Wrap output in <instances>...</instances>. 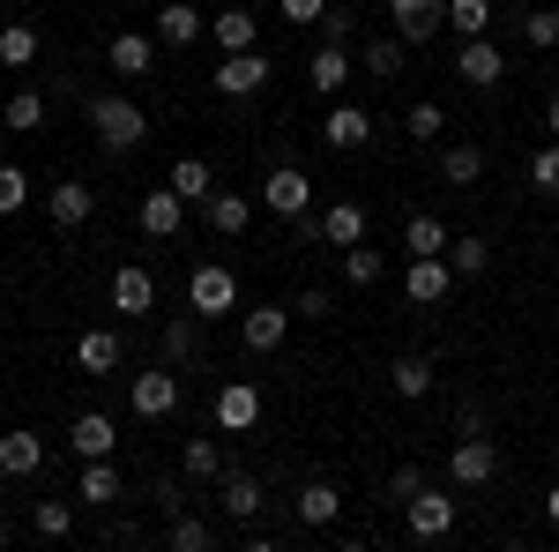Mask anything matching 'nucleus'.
<instances>
[{
    "instance_id": "21",
    "label": "nucleus",
    "mask_w": 559,
    "mask_h": 552,
    "mask_svg": "<svg viewBox=\"0 0 559 552\" xmlns=\"http://www.w3.org/2000/svg\"><path fill=\"white\" fill-rule=\"evenodd\" d=\"M112 306H120V314H150V306H157V277H150L142 261H128V269L112 277Z\"/></svg>"
},
{
    "instance_id": "17",
    "label": "nucleus",
    "mask_w": 559,
    "mask_h": 552,
    "mask_svg": "<svg viewBox=\"0 0 559 552\" xmlns=\"http://www.w3.org/2000/svg\"><path fill=\"white\" fill-rule=\"evenodd\" d=\"M45 463V441L31 425H15V433H0V478H31Z\"/></svg>"
},
{
    "instance_id": "2",
    "label": "nucleus",
    "mask_w": 559,
    "mask_h": 552,
    "mask_svg": "<svg viewBox=\"0 0 559 552\" xmlns=\"http://www.w3.org/2000/svg\"><path fill=\"white\" fill-rule=\"evenodd\" d=\"M187 306H194L202 321H216V314H231V306H239V277H231L224 261H202V269L187 277Z\"/></svg>"
},
{
    "instance_id": "34",
    "label": "nucleus",
    "mask_w": 559,
    "mask_h": 552,
    "mask_svg": "<svg viewBox=\"0 0 559 552\" xmlns=\"http://www.w3.org/2000/svg\"><path fill=\"white\" fill-rule=\"evenodd\" d=\"M448 31L455 38H485L492 31V0H448Z\"/></svg>"
},
{
    "instance_id": "23",
    "label": "nucleus",
    "mask_w": 559,
    "mask_h": 552,
    "mask_svg": "<svg viewBox=\"0 0 559 552\" xmlns=\"http://www.w3.org/2000/svg\"><path fill=\"white\" fill-rule=\"evenodd\" d=\"M239 337H247V351H276V343L292 337V314H284V306H254V314L239 321Z\"/></svg>"
},
{
    "instance_id": "41",
    "label": "nucleus",
    "mask_w": 559,
    "mask_h": 552,
    "mask_svg": "<svg viewBox=\"0 0 559 552\" xmlns=\"http://www.w3.org/2000/svg\"><path fill=\"white\" fill-rule=\"evenodd\" d=\"M344 284H358V292H366V284H381V255H373L366 239H358V247H344Z\"/></svg>"
},
{
    "instance_id": "45",
    "label": "nucleus",
    "mask_w": 559,
    "mask_h": 552,
    "mask_svg": "<svg viewBox=\"0 0 559 552\" xmlns=\"http://www.w3.org/2000/svg\"><path fill=\"white\" fill-rule=\"evenodd\" d=\"M530 187H537V195H559V134L530 157Z\"/></svg>"
},
{
    "instance_id": "39",
    "label": "nucleus",
    "mask_w": 559,
    "mask_h": 552,
    "mask_svg": "<svg viewBox=\"0 0 559 552\" xmlns=\"http://www.w3.org/2000/svg\"><path fill=\"white\" fill-rule=\"evenodd\" d=\"M448 261H455V277H485L492 269V247L477 232H463V239H448Z\"/></svg>"
},
{
    "instance_id": "12",
    "label": "nucleus",
    "mask_w": 559,
    "mask_h": 552,
    "mask_svg": "<svg viewBox=\"0 0 559 552\" xmlns=\"http://www.w3.org/2000/svg\"><path fill=\"white\" fill-rule=\"evenodd\" d=\"M128 403H134V419H173L179 411V381L157 366V374H142V381L128 388Z\"/></svg>"
},
{
    "instance_id": "7",
    "label": "nucleus",
    "mask_w": 559,
    "mask_h": 552,
    "mask_svg": "<svg viewBox=\"0 0 559 552\" xmlns=\"http://www.w3.org/2000/svg\"><path fill=\"white\" fill-rule=\"evenodd\" d=\"M403 292H411V306H440V298L455 292V261H448V255H411Z\"/></svg>"
},
{
    "instance_id": "42",
    "label": "nucleus",
    "mask_w": 559,
    "mask_h": 552,
    "mask_svg": "<svg viewBox=\"0 0 559 552\" xmlns=\"http://www.w3.org/2000/svg\"><path fill=\"white\" fill-rule=\"evenodd\" d=\"M522 45L552 52V45H559V8H530V15H522Z\"/></svg>"
},
{
    "instance_id": "30",
    "label": "nucleus",
    "mask_w": 559,
    "mask_h": 552,
    "mask_svg": "<svg viewBox=\"0 0 559 552\" xmlns=\"http://www.w3.org/2000/svg\"><path fill=\"white\" fill-rule=\"evenodd\" d=\"M366 134H373V120H366L358 105H336V113H329V128H321V142H329V150H358Z\"/></svg>"
},
{
    "instance_id": "37",
    "label": "nucleus",
    "mask_w": 559,
    "mask_h": 552,
    "mask_svg": "<svg viewBox=\"0 0 559 552\" xmlns=\"http://www.w3.org/2000/svg\"><path fill=\"white\" fill-rule=\"evenodd\" d=\"M210 187H216V172L202 165V157H179V165H173V195H187V202H210Z\"/></svg>"
},
{
    "instance_id": "14",
    "label": "nucleus",
    "mask_w": 559,
    "mask_h": 552,
    "mask_svg": "<svg viewBox=\"0 0 559 552\" xmlns=\"http://www.w3.org/2000/svg\"><path fill=\"white\" fill-rule=\"evenodd\" d=\"M179 224H187V195H173V187L142 195V232L150 239H179Z\"/></svg>"
},
{
    "instance_id": "53",
    "label": "nucleus",
    "mask_w": 559,
    "mask_h": 552,
    "mask_svg": "<svg viewBox=\"0 0 559 552\" xmlns=\"http://www.w3.org/2000/svg\"><path fill=\"white\" fill-rule=\"evenodd\" d=\"M545 120H552V134H559V90H552V105H545Z\"/></svg>"
},
{
    "instance_id": "4",
    "label": "nucleus",
    "mask_w": 559,
    "mask_h": 552,
    "mask_svg": "<svg viewBox=\"0 0 559 552\" xmlns=\"http://www.w3.org/2000/svg\"><path fill=\"white\" fill-rule=\"evenodd\" d=\"M276 83V68H269V52H224V68H216V97H254V90Z\"/></svg>"
},
{
    "instance_id": "36",
    "label": "nucleus",
    "mask_w": 559,
    "mask_h": 552,
    "mask_svg": "<svg viewBox=\"0 0 559 552\" xmlns=\"http://www.w3.org/2000/svg\"><path fill=\"white\" fill-rule=\"evenodd\" d=\"M0 120H8V128H15V134H38V128H45V90H15Z\"/></svg>"
},
{
    "instance_id": "50",
    "label": "nucleus",
    "mask_w": 559,
    "mask_h": 552,
    "mask_svg": "<svg viewBox=\"0 0 559 552\" xmlns=\"http://www.w3.org/2000/svg\"><path fill=\"white\" fill-rule=\"evenodd\" d=\"M292 314H299V321H329L336 298H329V292H299V298H292Z\"/></svg>"
},
{
    "instance_id": "31",
    "label": "nucleus",
    "mask_w": 559,
    "mask_h": 552,
    "mask_svg": "<svg viewBox=\"0 0 559 552\" xmlns=\"http://www.w3.org/2000/svg\"><path fill=\"white\" fill-rule=\"evenodd\" d=\"M306 75H313V90H344V83H350V52L321 38V52L306 60Z\"/></svg>"
},
{
    "instance_id": "20",
    "label": "nucleus",
    "mask_w": 559,
    "mask_h": 552,
    "mask_svg": "<svg viewBox=\"0 0 559 552\" xmlns=\"http://www.w3.org/2000/svg\"><path fill=\"white\" fill-rule=\"evenodd\" d=\"M202 31H210V23H202L194 0H165V8H157V45H194Z\"/></svg>"
},
{
    "instance_id": "3",
    "label": "nucleus",
    "mask_w": 559,
    "mask_h": 552,
    "mask_svg": "<svg viewBox=\"0 0 559 552\" xmlns=\"http://www.w3.org/2000/svg\"><path fill=\"white\" fill-rule=\"evenodd\" d=\"M261 210L284 216V224H292V216H306V210H313V179H306L299 165H276L269 179H261Z\"/></svg>"
},
{
    "instance_id": "22",
    "label": "nucleus",
    "mask_w": 559,
    "mask_h": 552,
    "mask_svg": "<svg viewBox=\"0 0 559 552\" xmlns=\"http://www.w3.org/2000/svg\"><path fill=\"white\" fill-rule=\"evenodd\" d=\"M403 68H411V45L395 38V31H373V45H366V75H373V83H395Z\"/></svg>"
},
{
    "instance_id": "51",
    "label": "nucleus",
    "mask_w": 559,
    "mask_h": 552,
    "mask_svg": "<svg viewBox=\"0 0 559 552\" xmlns=\"http://www.w3.org/2000/svg\"><path fill=\"white\" fill-rule=\"evenodd\" d=\"M284 8V23H321L329 15V0H276Z\"/></svg>"
},
{
    "instance_id": "26",
    "label": "nucleus",
    "mask_w": 559,
    "mask_h": 552,
    "mask_svg": "<svg viewBox=\"0 0 559 552\" xmlns=\"http://www.w3.org/2000/svg\"><path fill=\"white\" fill-rule=\"evenodd\" d=\"M38 23H0V68H15V75H23V68H38Z\"/></svg>"
},
{
    "instance_id": "6",
    "label": "nucleus",
    "mask_w": 559,
    "mask_h": 552,
    "mask_svg": "<svg viewBox=\"0 0 559 552\" xmlns=\"http://www.w3.org/2000/svg\"><path fill=\"white\" fill-rule=\"evenodd\" d=\"M403 522H411V538H418V545H440V538L455 530V501H448L440 485H426L418 501H403Z\"/></svg>"
},
{
    "instance_id": "8",
    "label": "nucleus",
    "mask_w": 559,
    "mask_h": 552,
    "mask_svg": "<svg viewBox=\"0 0 559 552\" xmlns=\"http://www.w3.org/2000/svg\"><path fill=\"white\" fill-rule=\"evenodd\" d=\"M455 75H463L471 90H500V83H508V60H500V45H492V38H463Z\"/></svg>"
},
{
    "instance_id": "54",
    "label": "nucleus",
    "mask_w": 559,
    "mask_h": 552,
    "mask_svg": "<svg viewBox=\"0 0 559 552\" xmlns=\"http://www.w3.org/2000/svg\"><path fill=\"white\" fill-rule=\"evenodd\" d=\"M0 545H8V530H0Z\"/></svg>"
},
{
    "instance_id": "33",
    "label": "nucleus",
    "mask_w": 559,
    "mask_h": 552,
    "mask_svg": "<svg viewBox=\"0 0 559 552\" xmlns=\"http://www.w3.org/2000/svg\"><path fill=\"white\" fill-rule=\"evenodd\" d=\"M179 470H187L194 485H210V478H224V448H216V441H187V448H179Z\"/></svg>"
},
{
    "instance_id": "35",
    "label": "nucleus",
    "mask_w": 559,
    "mask_h": 552,
    "mask_svg": "<svg viewBox=\"0 0 559 552\" xmlns=\"http://www.w3.org/2000/svg\"><path fill=\"white\" fill-rule=\"evenodd\" d=\"M403 247H411V255H448V232H440V216L418 210L411 224H403Z\"/></svg>"
},
{
    "instance_id": "47",
    "label": "nucleus",
    "mask_w": 559,
    "mask_h": 552,
    "mask_svg": "<svg viewBox=\"0 0 559 552\" xmlns=\"http://www.w3.org/2000/svg\"><path fill=\"white\" fill-rule=\"evenodd\" d=\"M31 202V179H23V165H0V216H15Z\"/></svg>"
},
{
    "instance_id": "5",
    "label": "nucleus",
    "mask_w": 559,
    "mask_h": 552,
    "mask_svg": "<svg viewBox=\"0 0 559 552\" xmlns=\"http://www.w3.org/2000/svg\"><path fill=\"white\" fill-rule=\"evenodd\" d=\"M448 478H455V485H492V478H500V441L463 433V441H455V456H448Z\"/></svg>"
},
{
    "instance_id": "16",
    "label": "nucleus",
    "mask_w": 559,
    "mask_h": 552,
    "mask_svg": "<svg viewBox=\"0 0 559 552\" xmlns=\"http://www.w3.org/2000/svg\"><path fill=\"white\" fill-rule=\"evenodd\" d=\"M202 216H210V232H224V239H239V232L254 224V202H247V195H231V187H210V202H202Z\"/></svg>"
},
{
    "instance_id": "46",
    "label": "nucleus",
    "mask_w": 559,
    "mask_h": 552,
    "mask_svg": "<svg viewBox=\"0 0 559 552\" xmlns=\"http://www.w3.org/2000/svg\"><path fill=\"white\" fill-rule=\"evenodd\" d=\"M418 493H426V470H418V463H395V470H388V501H395V508H403V501H418Z\"/></svg>"
},
{
    "instance_id": "24",
    "label": "nucleus",
    "mask_w": 559,
    "mask_h": 552,
    "mask_svg": "<svg viewBox=\"0 0 559 552\" xmlns=\"http://www.w3.org/2000/svg\"><path fill=\"white\" fill-rule=\"evenodd\" d=\"M440 179L448 187H477L485 179V150L477 142H440Z\"/></svg>"
},
{
    "instance_id": "19",
    "label": "nucleus",
    "mask_w": 559,
    "mask_h": 552,
    "mask_svg": "<svg viewBox=\"0 0 559 552\" xmlns=\"http://www.w3.org/2000/svg\"><path fill=\"white\" fill-rule=\"evenodd\" d=\"M432 381H440V374H432V359H426V351H403V359L388 366V388H395L403 403H418V396H432Z\"/></svg>"
},
{
    "instance_id": "28",
    "label": "nucleus",
    "mask_w": 559,
    "mask_h": 552,
    "mask_svg": "<svg viewBox=\"0 0 559 552\" xmlns=\"http://www.w3.org/2000/svg\"><path fill=\"white\" fill-rule=\"evenodd\" d=\"M75 501H83V508H112V501H120V470L105 463V456H90V463H83V493H75Z\"/></svg>"
},
{
    "instance_id": "38",
    "label": "nucleus",
    "mask_w": 559,
    "mask_h": 552,
    "mask_svg": "<svg viewBox=\"0 0 559 552\" xmlns=\"http://www.w3.org/2000/svg\"><path fill=\"white\" fill-rule=\"evenodd\" d=\"M165 545H179V552H210V545H216V530L202 522V515L179 508V515H173V530H165Z\"/></svg>"
},
{
    "instance_id": "43",
    "label": "nucleus",
    "mask_w": 559,
    "mask_h": 552,
    "mask_svg": "<svg viewBox=\"0 0 559 552\" xmlns=\"http://www.w3.org/2000/svg\"><path fill=\"white\" fill-rule=\"evenodd\" d=\"M403 128H411V142H440V134H448V113H440V105H411V113H403Z\"/></svg>"
},
{
    "instance_id": "13",
    "label": "nucleus",
    "mask_w": 559,
    "mask_h": 552,
    "mask_svg": "<svg viewBox=\"0 0 559 552\" xmlns=\"http://www.w3.org/2000/svg\"><path fill=\"white\" fill-rule=\"evenodd\" d=\"M254 419H261V388L254 381H224L216 388V425H224V433H247Z\"/></svg>"
},
{
    "instance_id": "10",
    "label": "nucleus",
    "mask_w": 559,
    "mask_h": 552,
    "mask_svg": "<svg viewBox=\"0 0 559 552\" xmlns=\"http://www.w3.org/2000/svg\"><path fill=\"white\" fill-rule=\"evenodd\" d=\"M440 15H448V0H388V23L403 45H426L440 31Z\"/></svg>"
},
{
    "instance_id": "40",
    "label": "nucleus",
    "mask_w": 559,
    "mask_h": 552,
    "mask_svg": "<svg viewBox=\"0 0 559 552\" xmlns=\"http://www.w3.org/2000/svg\"><path fill=\"white\" fill-rule=\"evenodd\" d=\"M31 530H38V538H68V530H75V501H38V508H31Z\"/></svg>"
},
{
    "instance_id": "29",
    "label": "nucleus",
    "mask_w": 559,
    "mask_h": 552,
    "mask_svg": "<svg viewBox=\"0 0 559 552\" xmlns=\"http://www.w3.org/2000/svg\"><path fill=\"white\" fill-rule=\"evenodd\" d=\"M336 515H344V493L313 478V485H306V493H299V522H306V530H329Z\"/></svg>"
},
{
    "instance_id": "27",
    "label": "nucleus",
    "mask_w": 559,
    "mask_h": 552,
    "mask_svg": "<svg viewBox=\"0 0 559 552\" xmlns=\"http://www.w3.org/2000/svg\"><path fill=\"white\" fill-rule=\"evenodd\" d=\"M210 31H216V45H224V52H254V45H261L254 8H224V15H216Z\"/></svg>"
},
{
    "instance_id": "1",
    "label": "nucleus",
    "mask_w": 559,
    "mask_h": 552,
    "mask_svg": "<svg viewBox=\"0 0 559 552\" xmlns=\"http://www.w3.org/2000/svg\"><path fill=\"white\" fill-rule=\"evenodd\" d=\"M90 134H97L112 157H128V150L150 142V113H142L134 97H120V90H105V97H90Z\"/></svg>"
},
{
    "instance_id": "15",
    "label": "nucleus",
    "mask_w": 559,
    "mask_h": 552,
    "mask_svg": "<svg viewBox=\"0 0 559 552\" xmlns=\"http://www.w3.org/2000/svg\"><path fill=\"white\" fill-rule=\"evenodd\" d=\"M68 448H75L83 463H90V456H112V448H120V425L105 419V411H83V419L68 425Z\"/></svg>"
},
{
    "instance_id": "32",
    "label": "nucleus",
    "mask_w": 559,
    "mask_h": 552,
    "mask_svg": "<svg viewBox=\"0 0 559 552\" xmlns=\"http://www.w3.org/2000/svg\"><path fill=\"white\" fill-rule=\"evenodd\" d=\"M224 515L254 522V515H261V478H247V470H224Z\"/></svg>"
},
{
    "instance_id": "52",
    "label": "nucleus",
    "mask_w": 559,
    "mask_h": 552,
    "mask_svg": "<svg viewBox=\"0 0 559 552\" xmlns=\"http://www.w3.org/2000/svg\"><path fill=\"white\" fill-rule=\"evenodd\" d=\"M545 515H552V530H559V485H552V493H545Z\"/></svg>"
},
{
    "instance_id": "48",
    "label": "nucleus",
    "mask_w": 559,
    "mask_h": 552,
    "mask_svg": "<svg viewBox=\"0 0 559 552\" xmlns=\"http://www.w3.org/2000/svg\"><path fill=\"white\" fill-rule=\"evenodd\" d=\"M150 508H157V515H179V508H187L179 478H150Z\"/></svg>"
},
{
    "instance_id": "11",
    "label": "nucleus",
    "mask_w": 559,
    "mask_h": 552,
    "mask_svg": "<svg viewBox=\"0 0 559 552\" xmlns=\"http://www.w3.org/2000/svg\"><path fill=\"white\" fill-rule=\"evenodd\" d=\"M105 60H112V75H150L157 68V31H120V38L105 45Z\"/></svg>"
},
{
    "instance_id": "9",
    "label": "nucleus",
    "mask_w": 559,
    "mask_h": 552,
    "mask_svg": "<svg viewBox=\"0 0 559 552\" xmlns=\"http://www.w3.org/2000/svg\"><path fill=\"white\" fill-rule=\"evenodd\" d=\"M120 359H128V343H120V329H83V337H75V366H83L90 381L120 374Z\"/></svg>"
},
{
    "instance_id": "44",
    "label": "nucleus",
    "mask_w": 559,
    "mask_h": 552,
    "mask_svg": "<svg viewBox=\"0 0 559 552\" xmlns=\"http://www.w3.org/2000/svg\"><path fill=\"white\" fill-rule=\"evenodd\" d=\"M194 321H202V314H187V321H165V359H173V366H187V359L202 351V337H194Z\"/></svg>"
},
{
    "instance_id": "49",
    "label": "nucleus",
    "mask_w": 559,
    "mask_h": 552,
    "mask_svg": "<svg viewBox=\"0 0 559 552\" xmlns=\"http://www.w3.org/2000/svg\"><path fill=\"white\" fill-rule=\"evenodd\" d=\"M350 31H358L350 8H329V15H321V38H329V45H350Z\"/></svg>"
},
{
    "instance_id": "18",
    "label": "nucleus",
    "mask_w": 559,
    "mask_h": 552,
    "mask_svg": "<svg viewBox=\"0 0 559 552\" xmlns=\"http://www.w3.org/2000/svg\"><path fill=\"white\" fill-rule=\"evenodd\" d=\"M90 210H97V202H90V187H83V179H60V187L45 195V216H52L60 232H75V224H90Z\"/></svg>"
},
{
    "instance_id": "25",
    "label": "nucleus",
    "mask_w": 559,
    "mask_h": 552,
    "mask_svg": "<svg viewBox=\"0 0 559 552\" xmlns=\"http://www.w3.org/2000/svg\"><path fill=\"white\" fill-rule=\"evenodd\" d=\"M321 239L329 247H358L366 239V202H329L321 210Z\"/></svg>"
}]
</instances>
